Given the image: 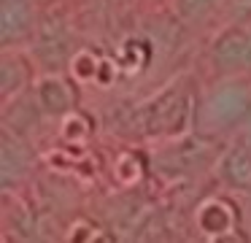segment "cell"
I'll return each mask as SVG.
<instances>
[{
    "label": "cell",
    "instance_id": "5bb4252c",
    "mask_svg": "<svg viewBox=\"0 0 251 243\" xmlns=\"http://www.w3.org/2000/svg\"><path fill=\"white\" fill-rule=\"evenodd\" d=\"M149 173V154H138V151H122L114 162V176L125 189H132L143 176Z\"/></svg>",
    "mask_w": 251,
    "mask_h": 243
},
{
    "label": "cell",
    "instance_id": "7a4b0ae2",
    "mask_svg": "<svg viewBox=\"0 0 251 243\" xmlns=\"http://www.w3.org/2000/svg\"><path fill=\"white\" fill-rule=\"evenodd\" d=\"M251 113V79L222 76L208 89L197 92L195 133L213 140L232 138Z\"/></svg>",
    "mask_w": 251,
    "mask_h": 243
},
{
    "label": "cell",
    "instance_id": "8992f818",
    "mask_svg": "<svg viewBox=\"0 0 251 243\" xmlns=\"http://www.w3.org/2000/svg\"><path fill=\"white\" fill-rule=\"evenodd\" d=\"M71 41L73 32L62 16H41L38 32L27 49L35 62L44 65V70H65L71 57L76 54L71 52Z\"/></svg>",
    "mask_w": 251,
    "mask_h": 243
},
{
    "label": "cell",
    "instance_id": "4fadbf2b",
    "mask_svg": "<svg viewBox=\"0 0 251 243\" xmlns=\"http://www.w3.org/2000/svg\"><path fill=\"white\" fill-rule=\"evenodd\" d=\"M151 57H154V43H149L146 38H127L114 59L119 62L122 73L135 76V73H143L149 68Z\"/></svg>",
    "mask_w": 251,
    "mask_h": 243
},
{
    "label": "cell",
    "instance_id": "277c9868",
    "mask_svg": "<svg viewBox=\"0 0 251 243\" xmlns=\"http://www.w3.org/2000/svg\"><path fill=\"white\" fill-rule=\"evenodd\" d=\"M208 65L216 79L222 76L251 79V22H229L219 27L208 46Z\"/></svg>",
    "mask_w": 251,
    "mask_h": 243
},
{
    "label": "cell",
    "instance_id": "7c38bea8",
    "mask_svg": "<svg viewBox=\"0 0 251 243\" xmlns=\"http://www.w3.org/2000/svg\"><path fill=\"white\" fill-rule=\"evenodd\" d=\"M168 5L176 22L186 27H197L219 14L222 0H168Z\"/></svg>",
    "mask_w": 251,
    "mask_h": 243
},
{
    "label": "cell",
    "instance_id": "ba28073f",
    "mask_svg": "<svg viewBox=\"0 0 251 243\" xmlns=\"http://www.w3.org/2000/svg\"><path fill=\"white\" fill-rule=\"evenodd\" d=\"M213 178L224 192L251 197V146L240 135H232L219 151Z\"/></svg>",
    "mask_w": 251,
    "mask_h": 243
},
{
    "label": "cell",
    "instance_id": "9c48e42d",
    "mask_svg": "<svg viewBox=\"0 0 251 243\" xmlns=\"http://www.w3.org/2000/svg\"><path fill=\"white\" fill-rule=\"evenodd\" d=\"M33 95L38 100L46 119L60 122L71 111L78 108V89L76 79L65 70H44L33 84Z\"/></svg>",
    "mask_w": 251,
    "mask_h": 243
},
{
    "label": "cell",
    "instance_id": "8fae6325",
    "mask_svg": "<svg viewBox=\"0 0 251 243\" xmlns=\"http://www.w3.org/2000/svg\"><path fill=\"white\" fill-rule=\"evenodd\" d=\"M195 230L202 238H227L238 230V208L227 194L205 197L195 211Z\"/></svg>",
    "mask_w": 251,
    "mask_h": 243
},
{
    "label": "cell",
    "instance_id": "5b68a950",
    "mask_svg": "<svg viewBox=\"0 0 251 243\" xmlns=\"http://www.w3.org/2000/svg\"><path fill=\"white\" fill-rule=\"evenodd\" d=\"M35 162L38 160L30 146V138L3 127V135H0V189L3 194L19 192L33 178Z\"/></svg>",
    "mask_w": 251,
    "mask_h": 243
},
{
    "label": "cell",
    "instance_id": "e0dca14e",
    "mask_svg": "<svg viewBox=\"0 0 251 243\" xmlns=\"http://www.w3.org/2000/svg\"><path fill=\"white\" fill-rule=\"evenodd\" d=\"M216 16H222V25H229V22H251V0H222Z\"/></svg>",
    "mask_w": 251,
    "mask_h": 243
},
{
    "label": "cell",
    "instance_id": "ac0fdd59",
    "mask_svg": "<svg viewBox=\"0 0 251 243\" xmlns=\"http://www.w3.org/2000/svg\"><path fill=\"white\" fill-rule=\"evenodd\" d=\"M235 135H240V138H243L246 143L251 146V113H249V116H246V122L240 124V130H238V133H235Z\"/></svg>",
    "mask_w": 251,
    "mask_h": 243
},
{
    "label": "cell",
    "instance_id": "6da1fadb",
    "mask_svg": "<svg viewBox=\"0 0 251 243\" xmlns=\"http://www.w3.org/2000/svg\"><path fill=\"white\" fill-rule=\"evenodd\" d=\"M195 108H197V89L192 79L176 76L173 81L157 89L143 103L130 106L119 119L125 138L135 140H170L195 130Z\"/></svg>",
    "mask_w": 251,
    "mask_h": 243
},
{
    "label": "cell",
    "instance_id": "30bf717a",
    "mask_svg": "<svg viewBox=\"0 0 251 243\" xmlns=\"http://www.w3.org/2000/svg\"><path fill=\"white\" fill-rule=\"evenodd\" d=\"M35 59L27 49H3L0 54V103L25 95L35 84Z\"/></svg>",
    "mask_w": 251,
    "mask_h": 243
},
{
    "label": "cell",
    "instance_id": "52a82bcc",
    "mask_svg": "<svg viewBox=\"0 0 251 243\" xmlns=\"http://www.w3.org/2000/svg\"><path fill=\"white\" fill-rule=\"evenodd\" d=\"M38 0H3L0 5V46L27 49L41 25Z\"/></svg>",
    "mask_w": 251,
    "mask_h": 243
},
{
    "label": "cell",
    "instance_id": "3957f363",
    "mask_svg": "<svg viewBox=\"0 0 251 243\" xmlns=\"http://www.w3.org/2000/svg\"><path fill=\"white\" fill-rule=\"evenodd\" d=\"M219 146L213 138H205L200 133H186L170 140L151 143L149 151V173L165 184H178L186 178H195L205 170H213L219 160Z\"/></svg>",
    "mask_w": 251,
    "mask_h": 243
},
{
    "label": "cell",
    "instance_id": "2e32d148",
    "mask_svg": "<svg viewBox=\"0 0 251 243\" xmlns=\"http://www.w3.org/2000/svg\"><path fill=\"white\" fill-rule=\"evenodd\" d=\"M100 65H103V57H100L98 52H92V49H78L76 54L71 57V62H68V73L73 76L76 81H98V73H100Z\"/></svg>",
    "mask_w": 251,
    "mask_h": 243
},
{
    "label": "cell",
    "instance_id": "9a60e30c",
    "mask_svg": "<svg viewBox=\"0 0 251 243\" xmlns=\"http://www.w3.org/2000/svg\"><path fill=\"white\" fill-rule=\"evenodd\" d=\"M89 135H92V119L81 108H76V111L60 119V138L68 149H81L89 140Z\"/></svg>",
    "mask_w": 251,
    "mask_h": 243
}]
</instances>
